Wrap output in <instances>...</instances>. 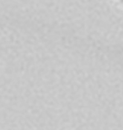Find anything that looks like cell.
<instances>
[{
  "label": "cell",
  "mask_w": 123,
  "mask_h": 130,
  "mask_svg": "<svg viewBox=\"0 0 123 130\" xmlns=\"http://www.w3.org/2000/svg\"><path fill=\"white\" fill-rule=\"evenodd\" d=\"M118 1H119L120 3H121V4H123V0H118Z\"/></svg>",
  "instance_id": "cell-1"
}]
</instances>
